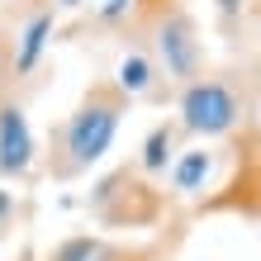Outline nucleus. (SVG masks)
<instances>
[{"label": "nucleus", "mask_w": 261, "mask_h": 261, "mask_svg": "<svg viewBox=\"0 0 261 261\" xmlns=\"http://www.w3.org/2000/svg\"><path fill=\"white\" fill-rule=\"evenodd\" d=\"M128 110H133V100L124 90H119L110 76H95V81L81 90L76 110L62 124H53L48 143H43V171H48V180H57V186L81 180L90 166L114 147V133H119Z\"/></svg>", "instance_id": "obj_1"}, {"label": "nucleus", "mask_w": 261, "mask_h": 261, "mask_svg": "<svg viewBox=\"0 0 261 261\" xmlns=\"http://www.w3.org/2000/svg\"><path fill=\"white\" fill-rule=\"evenodd\" d=\"M124 38L143 43L171 86H186L209 67L204 34H199V19L190 14V0H128Z\"/></svg>", "instance_id": "obj_2"}, {"label": "nucleus", "mask_w": 261, "mask_h": 261, "mask_svg": "<svg viewBox=\"0 0 261 261\" xmlns=\"http://www.w3.org/2000/svg\"><path fill=\"white\" fill-rule=\"evenodd\" d=\"M176 124L186 138L199 143H219V138H233L247 124H256L252 110V81H242V71H199L195 81L176 86Z\"/></svg>", "instance_id": "obj_3"}, {"label": "nucleus", "mask_w": 261, "mask_h": 261, "mask_svg": "<svg viewBox=\"0 0 261 261\" xmlns=\"http://www.w3.org/2000/svg\"><path fill=\"white\" fill-rule=\"evenodd\" d=\"M162 209H166V195L152 186L133 162L114 166V171L90 190V214H95L105 228H147V223L162 219Z\"/></svg>", "instance_id": "obj_4"}, {"label": "nucleus", "mask_w": 261, "mask_h": 261, "mask_svg": "<svg viewBox=\"0 0 261 261\" xmlns=\"http://www.w3.org/2000/svg\"><path fill=\"white\" fill-rule=\"evenodd\" d=\"M38 162V138L24 105L14 95H0V180H29Z\"/></svg>", "instance_id": "obj_5"}, {"label": "nucleus", "mask_w": 261, "mask_h": 261, "mask_svg": "<svg viewBox=\"0 0 261 261\" xmlns=\"http://www.w3.org/2000/svg\"><path fill=\"white\" fill-rule=\"evenodd\" d=\"M57 29V5L53 0H38V5H29L24 24L14 29V57H10V76L14 81H24V76H34L43 53H48V38Z\"/></svg>", "instance_id": "obj_6"}, {"label": "nucleus", "mask_w": 261, "mask_h": 261, "mask_svg": "<svg viewBox=\"0 0 261 261\" xmlns=\"http://www.w3.org/2000/svg\"><path fill=\"white\" fill-rule=\"evenodd\" d=\"M110 81L124 90L128 100H152V105H162V100H171L176 95V86L166 81V76L157 71V62H152V53L143 48V43H133L128 38V48H124V62H119V71L110 76Z\"/></svg>", "instance_id": "obj_7"}, {"label": "nucleus", "mask_w": 261, "mask_h": 261, "mask_svg": "<svg viewBox=\"0 0 261 261\" xmlns=\"http://www.w3.org/2000/svg\"><path fill=\"white\" fill-rule=\"evenodd\" d=\"M214 166H219V152L214 147H180L176 152V162L166 166L171 171V195H180V199H190V195H199L214 180Z\"/></svg>", "instance_id": "obj_8"}, {"label": "nucleus", "mask_w": 261, "mask_h": 261, "mask_svg": "<svg viewBox=\"0 0 261 261\" xmlns=\"http://www.w3.org/2000/svg\"><path fill=\"white\" fill-rule=\"evenodd\" d=\"M180 143H186V133H180L176 119H162V124H152V133L143 138V152H138V171L143 176H166V166L176 162Z\"/></svg>", "instance_id": "obj_9"}, {"label": "nucleus", "mask_w": 261, "mask_h": 261, "mask_svg": "<svg viewBox=\"0 0 261 261\" xmlns=\"http://www.w3.org/2000/svg\"><path fill=\"white\" fill-rule=\"evenodd\" d=\"M43 261H105V242L95 233H71V238L57 242Z\"/></svg>", "instance_id": "obj_10"}, {"label": "nucleus", "mask_w": 261, "mask_h": 261, "mask_svg": "<svg viewBox=\"0 0 261 261\" xmlns=\"http://www.w3.org/2000/svg\"><path fill=\"white\" fill-rule=\"evenodd\" d=\"M214 10H219V19H223L228 29H233V24L242 19V10H247V14L256 10V0H214Z\"/></svg>", "instance_id": "obj_11"}, {"label": "nucleus", "mask_w": 261, "mask_h": 261, "mask_svg": "<svg viewBox=\"0 0 261 261\" xmlns=\"http://www.w3.org/2000/svg\"><path fill=\"white\" fill-rule=\"evenodd\" d=\"M14 223V195L0 186V238H5V228Z\"/></svg>", "instance_id": "obj_12"}, {"label": "nucleus", "mask_w": 261, "mask_h": 261, "mask_svg": "<svg viewBox=\"0 0 261 261\" xmlns=\"http://www.w3.org/2000/svg\"><path fill=\"white\" fill-rule=\"evenodd\" d=\"M19 261H34V256H29V252H24V256H19Z\"/></svg>", "instance_id": "obj_13"}]
</instances>
